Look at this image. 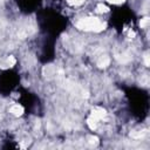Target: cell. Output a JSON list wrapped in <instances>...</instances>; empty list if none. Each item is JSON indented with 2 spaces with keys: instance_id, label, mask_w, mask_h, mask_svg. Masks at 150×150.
I'll return each instance as SVG.
<instances>
[{
  "instance_id": "cell-9",
  "label": "cell",
  "mask_w": 150,
  "mask_h": 150,
  "mask_svg": "<svg viewBox=\"0 0 150 150\" xmlns=\"http://www.w3.org/2000/svg\"><path fill=\"white\" fill-rule=\"evenodd\" d=\"M83 1H84V0H67V2H68L69 5H71V6H79V5H81Z\"/></svg>"
},
{
  "instance_id": "cell-1",
  "label": "cell",
  "mask_w": 150,
  "mask_h": 150,
  "mask_svg": "<svg viewBox=\"0 0 150 150\" xmlns=\"http://www.w3.org/2000/svg\"><path fill=\"white\" fill-rule=\"evenodd\" d=\"M76 27L81 30H91V32H101L105 28V23L102 22L100 19L89 16L83 18L76 22Z\"/></svg>"
},
{
  "instance_id": "cell-3",
  "label": "cell",
  "mask_w": 150,
  "mask_h": 150,
  "mask_svg": "<svg viewBox=\"0 0 150 150\" xmlns=\"http://www.w3.org/2000/svg\"><path fill=\"white\" fill-rule=\"evenodd\" d=\"M9 111H11L14 116H21V115L23 114V108H22L21 105H19V104H14V105L11 107Z\"/></svg>"
},
{
  "instance_id": "cell-2",
  "label": "cell",
  "mask_w": 150,
  "mask_h": 150,
  "mask_svg": "<svg viewBox=\"0 0 150 150\" xmlns=\"http://www.w3.org/2000/svg\"><path fill=\"white\" fill-rule=\"evenodd\" d=\"M91 116H94L96 120H102V118H104L105 117V115H107V112H105V110L103 109V108H95V109H93V111H91V114H90Z\"/></svg>"
},
{
  "instance_id": "cell-5",
  "label": "cell",
  "mask_w": 150,
  "mask_h": 150,
  "mask_svg": "<svg viewBox=\"0 0 150 150\" xmlns=\"http://www.w3.org/2000/svg\"><path fill=\"white\" fill-rule=\"evenodd\" d=\"M109 62H110L109 57L104 55V56H101V57H100V60L97 61V66L101 67V68H104V67H107V66L109 64Z\"/></svg>"
},
{
  "instance_id": "cell-12",
  "label": "cell",
  "mask_w": 150,
  "mask_h": 150,
  "mask_svg": "<svg viewBox=\"0 0 150 150\" xmlns=\"http://www.w3.org/2000/svg\"><path fill=\"white\" fill-rule=\"evenodd\" d=\"M108 2H110V4H114V5H121V4H123L125 0H107Z\"/></svg>"
},
{
  "instance_id": "cell-4",
  "label": "cell",
  "mask_w": 150,
  "mask_h": 150,
  "mask_svg": "<svg viewBox=\"0 0 150 150\" xmlns=\"http://www.w3.org/2000/svg\"><path fill=\"white\" fill-rule=\"evenodd\" d=\"M97 123H98V120H96L94 116H89L88 117V120H87V124H88V127L91 129V130H94V129H96V127H97Z\"/></svg>"
},
{
  "instance_id": "cell-7",
  "label": "cell",
  "mask_w": 150,
  "mask_h": 150,
  "mask_svg": "<svg viewBox=\"0 0 150 150\" xmlns=\"http://www.w3.org/2000/svg\"><path fill=\"white\" fill-rule=\"evenodd\" d=\"M145 134H146L145 130H143V131H137V132H132V134H131V137H134V138H141V137H143Z\"/></svg>"
},
{
  "instance_id": "cell-6",
  "label": "cell",
  "mask_w": 150,
  "mask_h": 150,
  "mask_svg": "<svg viewBox=\"0 0 150 150\" xmlns=\"http://www.w3.org/2000/svg\"><path fill=\"white\" fill-rule=\"evenodd\" d=\"M96 11H97L98 13H105V12L109 11V8H108L105 5H103V4H98V5L96 6Z\"/></svg>"
},
{
  "instance_id": "cell-13",
  "label": "cell",
  "mask_w": 150,
  "mask_h": 150,
  "mask_svg": "<svg viewBox=\"0 0 150 150\" xmlns=\"http://www.w3.org/2000/svg\"><path fill=\"white\" fill-rule=\"evenodd\" d=\"M144 62H145V66H149L150 64V62H149V55L148 54L144 55Z\"/></svg>"
},
{
  "instance_id": "cell-8",
  "label": "cell",
  "mask_w": 150,
  "mask_h": 150,
  "mask_svg": "<svg viewBox=\"0 0 150 150\" xmlns=\"http://www.w3.org/2000/svg\"><path fill=\"white\" fill-rule=\"evenodd\" d=\"M149 25V18H143V19H141V21H139V26H141V28H144V27H146Z\"/></svg>"
},
{
  "instance_id": "cell-10",
  "label": "cell",
  "mask_w": 150,
  "mask_h": 150,
  "mask_svg": "<svg viewBox=\"0 0 150 150\" xmlns=\"http://www.w3.org/2000/svg\"><path fill=\"white\" fill-rule=\"evenodd\" d=\"M89 143L96 145V144L98 143V138H97L96 136H90V137H89Z\"/></svg>"
},
{
  "instance_id": "cell-11",
  "label": "cell",
  "mask_w": 150,
  "mask_h": 150,
  "mask_svg": "<svg viewBox=\"0 0 150 150\" xmlns=\"http://www.w3.org/2000/svg\"><path fill=\"white\" fill-rule=\"evenodd\" d=\"M7 64H8L9 67H13V66L15 64V59H14L13 56H9V57L7 59Z\"/></svg>"
}]
</instances>
